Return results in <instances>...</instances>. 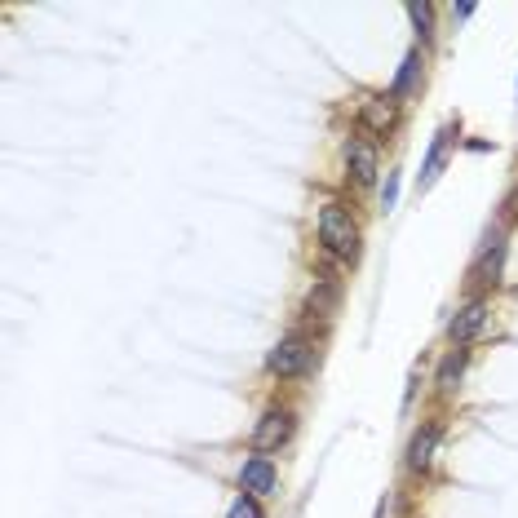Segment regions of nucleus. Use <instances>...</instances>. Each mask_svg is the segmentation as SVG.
<instances>
[{
  "label": "nucleus",
  "mask_w": 518,
  "mask_h": 518,
  "mask_svg": "<svg viewBox=\"0 0 518 518\" xmlns=\"http://www.w3.org/2000/svg\"><path fill=\"white\" fill-rule=\"evenodd\" d=\"M421 71H426V58H421V49H408V54H403V62H399L395 85H390V98H395V102L417 98V93H421Z\"/></svg>",
  "instance_id": "9d476101"
},
{
  "label": "nucleus",
  "mask_w": 518,
  "mask_h": 518,
  "mask_svg": "<svg viewBox=\"0 0 518 518\" xmlns=\"http://www.w3.org/2000/svg\"><path fill=\"white\" fill-rule=\"evenodd\" d=\"M226 518H266V510H262V501H257V496L240 492L231 501V510H226Z\"/></svg>",
  "instance_id": "2eb2a0df"
},
{
  "label": "nucleus",
  "mask_w": 518,
  "mask_h": 518,
  "mask_svg": "<svg viewBox=\"0 0 518 518\" xmlns=\"http://www.w3.org/2000/svg\"><path fill=\"white\" fill-rule=\"evenodd\" d=\"M359 124H364L368 133H377V138H386V133L399 129V102L390 98V93H368V98L359 102Z\"/></svg>",
  "instance_id": "0eeeda50"
},
{
  "label": "nucleus",
  "mask_w": 518,
  "mask_h": 518,
  "mask_svg": "<svg viewBox=\"0 0 518 518\" xmlns=\"http://www.w3.org/2000/svg\"><path fill=\"white\" fill-rule=\"evenodd\" d=\"M408 18H412V27H417V36L426 40H434V5H408Z\"/></svg>",
  "instance_id": "4468645a"
},
{
  "label": "nucleus",
  "mask_w": 518,
  "mask_h": 518,
  "mask_svg": "<svg viewBox=\"0 0 518 518\" xmlns=\"http://www.w3.org/2000/svg\"><path fill=\"white\" fill-rule=\"evenodd\" d=\"M293 434H297V412L293 408H279V403H275V408H266L262 417H257L253 452H262V457H266V452H279L288 439H293Z\"/></svg>",
  "instance_id": "7ed1b4c3"
},
{
  "label": "nucleus",
  "mask_w": 518,
  "mask_h": 518,
  "mask_svg": "<svg viewBox=\"0 0 518 518\" xmlns=\"http://www.w3.org/2000/svg\"><path fill=\"white\" fill-rule=\"evenodd\" d=\"M240 492L248 496H275L279 492V470H275V461L271 457H262V452H253V457H244L240 465Z\"/></svg>",
  "instance_id": "423d86ee"
},
{
  "label": "nucleus",
  "mask_w": 518,
  "mask_h": 518,
  "mask_svg": "<svg viewBox=\"0 0 518 518\" xmlns=\"http://www.w3.org/2000/svg\"><path fill=\"white\" fill-rule=\"evenodd\" d=\"M501 262H505V235L488 231V240H483L479 257H474V266H470V279L474 284H496V279H501Z\"/></svg>",
  "instance_id": "6e6552de"
},
{
  "label": "nucleus",
  "mask_w": 518,
  "mask_h": 518,
  "mask_svg": "<svg viewBox=\"0 0 518 518\" xmlns=\"http://www.w3.org/2000/svg\"><path fill=\"white\" fill-rule=\"evenodd\" d=\"M439 426H421L417 434H412V443H408V470L412 474H426L430 465H434V448H439Z\"/></svg>",
  "instance_id": "f8f14e48"
},
{
  "label": "nucleus",
  "mask_w": 518,
  "mask_h": 518,
  "mask_svg": "<svg viewBox=\"0 0 518 518\" xmlns=\"http://www.w3.org/2000/svg\"><path fill=\"white\" fill-rule=\"evenodd\" d=\"M310 368H315V341L302 333L279 337L271 346V355H266V372L279 381H297V377H306Z\"/></svg>",
  "instance_id": "f03ea898"
},
{
  "label": "nucleus",
  "mask_w": 518,
  "mask_h": 518,
  "mask_svg": "<svg viewBox=\"0 0 518 518\" xmlns=\"http://www.w3.org/2000/svg\"><path fill=\"white\" fill-rule=\"evenodd\" d=\"M395 204H399V173H390V178H386V191H381V209H395Z\"/></svg>",
  "instance_id": "dca6fc26"
},
{
  "label": "nucleus",
  "mask_w": 518,
  "mask_h": 518,
  "mask_svg": "<svg viewBox=\"0 0 518 518\" xmlns=\"http://www.w3.org/2000/svg\"><path fill=\"white\" fill-rule=\"evenodd\" d=\"M337 297H341V288H337V279H315V288H310V297H306V310L310 315H333L337 310Z\"/></svg>",
  "instance_id": "ddd939ff"
},
{
  "label": "nucleus",
  "mask_w": 518,
  "mask_h": 518,
  "mask_svg": "<svg viewBox=\"0 0 518 518\" xmlns=\"http://www.w3.org/2000/svg\"><path fill=\"white\" fill-rule=\"evenodd\" d=\"M492 324V302H483V297H474V302H465L457 315L448 319V337L452 346H470V341H479L483 333H488Z\"/></svg>",
  "instance_id": "20e7f679"
},
{
  "label": "nucleus",
  "mask_w": 518,
  "mask_h": 518,
  "mask_svg": "<svg viewBox=\"0 0 518 518\" xmlns=\"http://www.w3.org/2000/svg\"><path fill=\"white\" fill-rule=\"evenodd\" d=\"M319 244H324V253L341 257V262H355L359 257V222L341 209V204H324V209H319Z\"/></svg>",
  "instance_id": "f257e3e1"
},
{
  "label": "nucleus",
  "mask_w": 518,
  "mask_h": 518,
  "mask_svg": "<svg viewBox=\"0 0 518 518\" xmlns=\"http://www.w3.org/2000/svg\"><path fill=\"white\" fill-rule=\"evenodd\" d=\"M452 133H457V124H443V129L434 133V142H430V151H426V164H421L417 191H430V186L439 182L443 164H448V151H452Z\"/></svg>",
  "instance_id": "1a4fd4ad"
},
{
  "label": "nucleus",
  "mask_w": 518,
  "mask_h": 518,
  "mask_svg": "<svg viewBox=\"0 0 518 518\" xmlns=\"http://www.w3.org/2000/svg\"><path fill=\"white\" fill-rule=\"evenodd\" d=\"M465 368H470V350L452 346L448 355H443L439 372H434V390H439V395H457V386L465 381Z\"/></svg>",
  "instance_id": "9b49d317"
},
{
  "label": "nucleus",
  "mask_w": 518,
  "mask_h": 518,
  "mask_svg": "<svg viewBox=\"0 0 518 518\" xmlns=\"http://www.w3.org/2000/svg\"><path fill=\"white\" fill-rule=\"evenodd\" d=\"M341 160H346L350 178H355V186H372L381 173V155L377 147H372L368 138H359V133H350L346 142H341Z\"/></svg>",
  "instance_id": "39448f33"
}]
</instances>
